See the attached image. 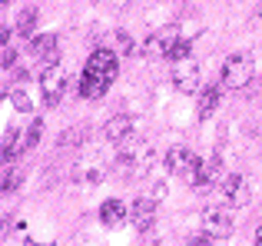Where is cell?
Instances as JSON below:
<instances>
[{
    "label": "cell",
    "instance_id": "9c48e42d",
    "mask_svg": "<svg viewBox=\"0 0 262 246\" xmlns=\"http://www.w3.org/2000/svg\"><path fill=\"white\" fill-rule=\"evenodd\" d=\"M166 170L173 176H189V180H192V173L199 170V160L186 147H169L166 150Z\"/></svg>",
    "mask_w": 262,
    "mask_h": 246
},
{
    "label": "cell",
    "instance_id": "4fadbf2b",
    "mask_svg": "<svg viewBox=\"0 0 262 246\" xmlns=\"http://www.w3.org/2000/svg\"><path fill=\"white\" fill-rule=\"evenodd\" d=\"M126 220H129V207L123 200H106L100 207V223H103V227L116 230V227H123Z\"/></svg>",
    "mask_w": 262,
    "mask_h": 246
},
{
    "label": "cell",
    "instance_id": "6da1fadb",
    "mask_svg": "<svg viewBox=\"0 0 262 246\" xmlns=\"http://www.w3.org/2000/svg\"><path fill=\"white\" fill-rule=\"evenodd\" d=\"M116 73H120V57H116L113 50H93L86 57V64H83V73H80V80H77V90H80V97H86V100H96V97H103V93L110 90V84L116 80Z\"/></svg>",
    "mask_w": 262,
    "mask_h": 246
},
{
    "label": "cell",
    "instance_id": "30bf717a",
    "mask_svg": "<svg viewBox=\"0 0 262 246\" xmlns=\"http://www.w3.org/2000/svg\"><path fill=\"white\" fill-rule=\"evenodd\" d=\"M30 53H33V57H37L43 67L60 64V40L53 37V33H40V37L30 40Z\"/></svg>",
    "mask_w": 262,
    "mask_h": 246
},
{
    "label": "cell",
    "instance_id": "52a82bcc",
    "mask_svg": "<svg viewBox=\"0 0 262 246\" xmlns=\"http://www.w3.org/2000/svg\"><path fill=\"white\" fill-rule=\"evenodd\" d=\"M223 200H226V207H232V210H239V207H246L249 203V196H252V187H249V180L246 176H239V173H232V176H226L223 180Z\"/></svg>",
    "mask_w": 262,
    "mask_h": 246
},
{
    "label": "cell",
    "instance_id": "277c9868",
    "mask_svg": "<svg viewBox=\"0 0 262 246\" xmlns=\"http://www.w3.org/2000/svg\"><path fill=\"white\" fill-rule=\"evenodd\" d=\"M67 73L60 64H50L40 70V93H43V104L47 107H60V100L67 97Z\"/></svg>",
    "mask_w": 262,
    "mask_h": 246
},
{
    "label": "cell",
    "instance_id": "cb8c5ba5",
    "mask_svg": "<svg viewBox=\"0 0 262 246\" xmlns=\"http://www.w3.org/2000/svg\"><path fill=\"white\" fill-rule=\"evenodd\" d=\"M256 13H259V20H262V0H259V7H256Z\"/></svg>",
    "mask_w": 262,
    "mask_h": 246
},
{
    "label": "cell",
    "instance_id": "7402d4cb",
    "mask_svg": "<svg viewBox=\"0 0 262 246\" xmlns=\"http://www.w3.org/2000/svg\"><path fill=\"white\" fill-rule=\"evenodd\" d=\"M256 243H259V246H262V227H259V230H256Z\"/></svg>",
    "mask_w": 262,
    "mask_h": 246
},
{
    "label": "cell",
    "instance_id": "8992f818",
    "mask_svg": "<svg viewBox=\"0 0 262 246\" xmlns=\"http://www.w3.org/2000/svg\"><path fill=\"white\" fill-rule=\"evenodd\" d=\"M179 27H163V30L149 33L146 44H143V53L146 57H173V50L179 47Z\"/></svg>",
    "mask_w": 262,
    "mask_h": 246
},
{
    "label": "cell",
    "instance_id": "7c38bea8",
    "mask_svg": "<svg viewBox=\"0 0 262 246\" xmlns=\"http://www.w3.org/2000/svg\"><path fill=\"white\" fill-rule=\"evenodd\" d=\"M153 220H156V200L153 196H140V200L129 207V223H133L140 233H146V230L153 227Z\"/></svg>",
    "mask_w": 262,
    "mask_h": 246
},
{
    "label": "cell",
    "instance_id": "7a4b0ae2",
    "mask_svg": "<svg viewBox=\"0 0 262 246\" xmlns=\"http://www.w3.org/2000/svg\"><path fill=\"white\" fill-rule=\"evenodd\" d=\"M149 160H153L149 143L136 140V133H133L129 140L120 143V153H116V170H123V173H143V170H149Z\"/></svg>",
    "mask_w": 262,
    "mask_h": 246
},
{
    "label": "cell",
    "instance_id": "d4e9b609",
    "mask_svg": "<svg viewBox=\"0 0 262 246\" xmlns=\"http://www.w3.org/2000/svg\"><path fill=\"white\" fill-rule=\"evenodd\" d=\"M0 4H4V7H7V4H13V0H0Z\"/></svg>",
    "mask_w": 262,
    "mask_h": 246
},
{
    "label": "cell",
    "instance_id": "5bb4252c",
    "mask_svg": "<svg viewBox=\"0 0 262 246\" xmlns=\"http://www.w3.org/2000/svg\"><path fill=\"white\" fill-rule=\"evenodd\" d=\"M223 90H226L223 84H209V87H203V90H199V107H196L199 120H209L212 113L219 110V97H223Z\"/></svg>",
    "mask_w": 262,
    "mask_h": 246
},
{
    "label": "cell",
    "instance_id": "5b68a950",
    "mask_svg": "<svg viewBox=\"0 0 262 246\" xmlns=\"http://www.w3.org/2000/svg\"><path fill=\"white\" fill-rule=\"evenodd\" d=\"M226 173H223V163H219V156H209V160L199 163V170L192 173V190H196L199 196L212 193L216 187H223Z\"/></svg>",
    "mask_w": 262,
    "mask_h": 246
},
{
    "label": "cell",
    "instance_id": "44dd1931",
    "mask_svg": "<svg viewBox=\"0 0 262 246\" xmlns=\"http://www.w3.org/2000/svg\"><path fill=\"white\" fill-rule=\"evenodd\" d=\"M0 40H4V47H10V27L4 24V30H0Z\"/></svg>",
    "mask_w": 262,
    "mask_h": 246
},
{
    "label": "cell",
    "instance_id": "e0dca14e",
    "mask_svg": "<svg viewBox=\"0 0 262 246\" xmlns=\"http://www.w3.org/2000/svg\"><path fill=\"white\" fill-rule=\"evenodd\" d=\"M7 100H10V104H13V110H20V113H30V110H33L30 97H27L24 90H10V93H7Z\"/></svg>",
    "mask_w": 262,
    "mask_h": 246
},
{
    "label": "cell",
    "instance_id": "8fae6325",
    "mask_svg": "<svg viewBox=\"0 0 262 246\" xmlns=\"http://www.w3.org/2000/svg\"><path fill=\"white\" fill-rule=\"evenodd\" d=\"M203 230L212 236V240H226V236L232 233L229 213H226V210H219V207H209V210L203 213Z\"/></svg>",
    "mask_w": 262,
    "mask_h": 246
},
{
    "label": "cell",
    "instance_id": "ba28073f",
    "mask_svg": "<svg viewBox=\"0 0 262 246\" xmlns=\"http://www.w3.org/2000/svg\"><path fill=\"white\" fill-rule=\"evenodd\" d=\"M173 84L179 93H199V64L192 57L176 60V70H173Z\"/></svg>",
    "mask_w": 262,
    "mask_h": 246
},
{
    "label": "cell",
    "instance_id": "3957f363",
    "mask_svg": "<svg viewBox=\"0 0 262 246\" xmlns=\"http://www.w3.org/2000/svg\"><path fill=\"white\" fill-rule=\"evenodd\" d=\"M252 73H256V64L249 53H232V57H226L223 70H219V84L226 90H243V87H249Z\"/></svg>",
    "mask_w": 262,
    "mask_h": 246
},
{
    "label": "cell",
    "instance_id": "ffe728a7",
    "mask_svg": "<svg viewBox=\"0 0 262 246\" xmlns=\"http://www.w3.org/2000/svg\"><path fill=\"white\" fill-rule=\"evenodd\" d=\"M17 187H20V173H10V170H7L4 173V190L10 193V190H17Z\"/></svg>",
    "mask_w": 262,
    "mask_h": 246
},
{
    "label": "cell",
    "instance_id": "603a6c76",
    "mask_svg": "<svg viewBox=\"0 0 262 246\" xmlns=\"http://www.w3.org/2000/svg\"><path fill=\"white\" fill-rule=\"evenodd\" d=\"M113 4H116V7H126V4H129V0H113Z\"/></svg>",
    "mask_w": 262,
    "mask_h": 246
},
{
    "label": "cell",
    "instance_id": "ac0fdd59",
    "mask_svg": "<svg viewBox=\"0 0 262 246\" xmlns=\"http://www.w3.org/2000/svg\"><path fill=\"white\" fill-rule=\"evenodd\" d=\"M40 136H43V120H33L30 123V130H27V143H40Z\"/></svg>",
    "mask_w": 262,
    "mask_h": 246
},
{
    "label": "cell",
    "instance_id": "2e32d148",
    "mask_svg": "<svg viewBox=\"0 0 262 246\" xmlns=\"http://www.w3.org/2000/svg\"><path fill=\"white\" fill-rule=\"evenodd\" d=\"M37 10H33V7H27L24 13H20V20H17V33L20 37H33V30H37Z\"/></svg>",
    "mask_w": 262,
    "mask_h": 246
},
{
    "label": "cell",
    "instance_id": "9a60e30c",
    "mask_svg": "<svg viewBox=\"0 0 262 246\" xmlns=\"http://www.w3.org/2000/svg\"><path fill=\"white\" fill-rule=\"evenodd\" d=\"M103 136H106L110 143H123L133 136V117H126V113H120V117L106 120V127H103Z\"/></svg>",
    "mask_w": 262,
    "mask_h": 246
},
{
    "label": "cell",
    "instance_id": "d6986e66",
    "mask_svg": "<svg viewBox=\"0 0 262 246\" xmlns=\"http://www.w3.org/2000/svg\"><path fill=\"white\" fill-rule=\"evenodd\" d=\"M116 50L120 53H133V40H129V33H116Z\"/></svg>",
    "mask_w": 262,
    "mask_h": 246
}]
</instances>
